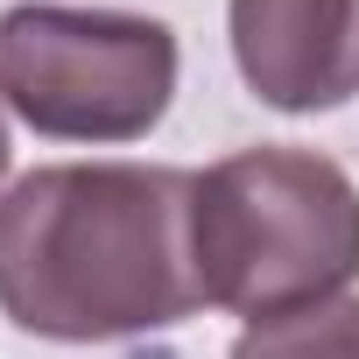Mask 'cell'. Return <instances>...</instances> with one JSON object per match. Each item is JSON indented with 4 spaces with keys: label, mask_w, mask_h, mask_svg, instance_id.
Returning a JSON list of instances; mask_svg holds the SVG:
<instances>
[{
    "label": "cell",
    "mask_w": 359,
    "mask_h": 359,
    "mask_svg": "<svg viewBox=\"0 0 359 359\" xmlns=\"http://www.w3.org/2000/svg\"><path fill=\"white\" fill-rule=\"evenodd\" d=\"M0 99L50 141H134L176 99V36L113 8L0 15Z\"/></svg>",
    "instance_id": "3957f363"
},
{
    "label": "cell",
    "mask_w": 359,
    "mask_h": 359,
    "mask_svg": "<svg viewBox=\"0 0 359 359\" xmlns=\"http://www.w3.org/2000/svg\"><path fill=\"white\" fill-rule=\"evenodd\" d=\"M233 64L282 113L359 92V0H233Z\"/></svg>",
    "instance_id": "277c9868"
},
{
    "label": "cell",
    "mask_w": 359,
    "mask_h": 359,
    "mask_svg": "<svg viewBox=\"0 0 359 359\" xmlns=\"http://www.w3.org/2000/svg\"><path fill=\"white\" fill-rule=\"evenodd\" d=\"M198 176L57 162L0 198V310L36 338L92 345L184 324L198 289Z\"/></svg>",
    "instance_id": "6da1fadb"
},
{
    "label": "cell",
    "mask_w": 359,
    "mask_h": 359,
    "mask_svg": "<svg viewBox=\"0 0 359 359\" xmlns=\"http://www.w3.org/2000/svg\"><path fill=\"white\" fill-rule=\"evenodd\" d=\"M0 176H8V113H0Z\"/></svg>",
    "instance_id": "8992f818"
},
{
    "label": "cell",
    "mask_w": 359,
    "mask_h": 359,
    "mask_svg": "<svg viewBox=\"0 0 359 359\" xmlns=\"http://www.w3.org/2000/svg\"><path fill=\"white\" fill-rule=\"evenodd\" d=\"M191 247L205 303L289 317L359 275V191L317 148H240L198 176Z\"/></svg>",
    "instance_id": "7a4b0ae2"
},
{
    "label": "cell",
    "mask_w": 359,
    "mask_h": 359,
    "mask_svg": "<svg viewBox=\"0 0 359 359\" xmlns=\"http://www.w3.org/2000/svg\"><path fill=\"white\" fill-rule=\"evenodd\" d=\"M233 359H359V296H331L240 331Z\"/></svg>",
    "instance_id": "5b68a950"
}]
</instances>
